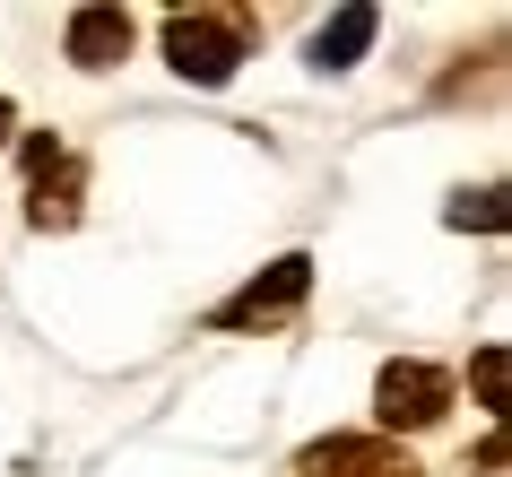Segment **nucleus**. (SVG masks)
Returning a JSON list of instances; mask_svg holds the SVG:
<instances>
[{"mask_svg": "<svg viewBox=\"0 0 512 477\" xmlns=\"http://www.w3.org/2000/svg\"><path fill=\"white\" fill-rule=\"evenodd\" d=\"M9 131H18V105H9V96H0V148H9Z\"/></svg>", "mask_w": 512, "mask_h": 477, "instance_id": "9d476101", "label": "nucleus"}, {"mask_svg": "<svg viewBox=\"0 0 512 477\" xmlns=\"http://www.w3.org/2000/svg\"><path fill=\"white\" fill-rule=\"evenodd\" d=\"M469 382H478V408H486V417H504V382H512V356H504V347H478V356H469Z\"/></svg>", "mask_w": 512, "mask_h": 477, "instance_id": "6e6552de", "label": "nucleus"}, {"mask_svg": "<svg viewBox=\"0 0 512 477\" xmlns=\"http://www.w3.org/2000/svg\"><path fill=\"white\" fill-rule=\"evenodd\" d=\"M243 53H252V18L243 9H174L165 18V61L191 87H226Z\"/></svg>", "mask_w": 512, "mask_h": 477, "instance_id": "f257e3e1", "label": "nucleus"}, {"mask_svg": "<svg viewBox=\"0 0 512 477\" xmlns=\"http://www.w3.org/2000/svg\"><path fill=\"white\" fill-rule=\"evenodd\" d=\"M504 191H478V200H460V209H452V226H504Z\"/></svg>", "mask_w": 512, "mask_h": 477, "instance_id": "1a4fd4ad", "label": "nucleus"}, {"mask_svg": "<svg viewBox=\"0 0 512 477\" xmlns=\"http://www.w3.org/2000/svg\"><path fill=\"white\" fill-rule=\"evenodd\" d=\"M452 408V373L426 365V356H391V365L374 373V417L391 425V434H417V425H434Z\"/></svg>", "mask_w": 512, "mask_h": 477, "instance_id": "f03ea898", "label": "nucleus"}, {"mask_svg": "<svg viewBox=\"0 0 512 477\" xmlns=\"http://www.w3.org/2000/svg\"><path fill=\"white\" fill-rule=\"evenodd\" d=\"M374 35H382V18H374V9H339V18H330V27L313 35V70H356Z\"/></svg>", "mask_w": 512, "mask_h": 477, "instance_id": "423d86ee", "label": "nucleus"}, {"mask_svg": "<svg viewBox=\"0 0 512 477\" xmlns=\"http://www.w3.org/2000/svg\"><path fill=\"white\" fill-rule=\"evenodd\" d=\"M131 53V18L122 9H70V61L79 70H113Z\"/></svg>", "mask_w": 512, "mask_h": 477, "instance_id": "39448f33", "label": "nucleus"}, {"mask_svg": "<svg viewBox=\"0 0 512 477\" xmlns=\"http://www.w3.org/2000/svg\"><path fill=\"white\" fill-rule=\"evenodd\" d=\"M304 295H313V261H304V252H287V261H270L261 269V278H252V287H235L226 295V304H217V330H252V321H287L304 304Z\"/></svg>", "mask_w": 512, "mask_h": 477, "instance_id": "7ed1b4c3", "label": "nucleus"}, {"mask_svg": "<svg viewBox=\"0 0 512 477\" xmlns=\"http://www.w3.org/2000/svg\"><path fill=\"white\" fill-rule=\"evenodd\" d=\"M70 217H79V165L61 157V165H44V174H35L27 226H35V235H53V226H70Z\"/></svg>", "mask_w": 512, "mask_h": 477, "instance_id": "0eeeda50", "label": "nucleus"}, {"mask_svg": "<svg viewBox=\"0 0 512 477\" xmlns=\"http://www.w3.org/2000/svg\"><path fill=\"white\" fill-rule=\"evenodd\" d=\"M296 477H426L391 434H330L296 451Z\"/></svg>", "mask_w": 512, "mask_h": 477, "instance_id": "20e7f679", "label": "nucleus"}]
</instances>
